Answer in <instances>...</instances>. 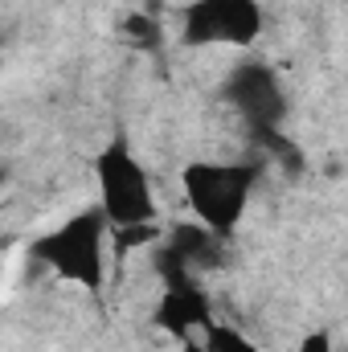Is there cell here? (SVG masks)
Masks as SVG:
<instances>
[{"label":"cell","mask_w":348,"mask_h":352,"mask_svg":"<svg viewBox=\"0 0 348 352\" xmlns=\"http://www.w3.org/2000/svg\"><path fill=\"white\" fill-rule=\"evenodd\" d=\"M184 197L197 213L201 226H209L213 234L230 238L238 230V221L246 217L250 192L259 184L254 164H226V160H197L184 168Z\"/></svg>","instance_id":"6da1fadb"},{"label":"cell","mask_w":348,"mask_h":352,"mask_svg":"<svg viewBox=\"0 0 348 352\" xmlns=\"http://www.w3.org/2000/svg\"><path fill=\"white\" fill-rule=\"evenodd\" d=\"M180 352H209V349H205V340L201 344L197 340H180Z\"/></svg>","instance_id":"8fae6325"},{"label":"cell","mask_w":348,"mask_h":352,"mask_svg":"<svg viewBox=\"0 0 348 352\" xmlns=\"http://www.w3.org/2000/svg\"><path fill=\"white\" fill-rule=\"evenodd\" d=\"M156 328H164L176 340H193V332H209L213 328V311H209V299L205 291L197 287V278H184V283H168L160 303H156Z\"/></svg>","instance_id":"8992f818"},{"label":"cell","mask_w":348,"mask_h":352,"mask_svg":"<svg viewBox=\"0 0 348 352\" xmlns=\"http://www.w3.org/2000/svg\"><path fill=\"white\" fill-rule=\"evenodd\" d=\"M123 29H127V37H131L140 50H152V45L160 41V25H156L152 16H144V12H131V16L123 21Z\"/></svg>","instance_id":"9c48e42d"},{"label":"cell","mask_w":348,"mask_h":352,"mask_svg":"<svg viewBox=\"0 0 348 352\" xmlns=\"http://www.w3.org/2000/svg\"><path fill=\"white\" fill-rule=\"evenodd\" d=\"M180 37L184 45H254L262 37V0H193Z\"/></svg>","instance_id":"5b68a950"},{"label":"cell","mask_w":348,"mask_h":352,"mask_svg":"<svg viewBox=\"0 0 348 352\" xmlns=\"http://www.w3.org/2000/svg\"><path fill=\"white\" fill-rule=\"evenodd\" d=\"M205 349L209 352H259L242 332H234V328H217V324L205 332Z\"/></svg>","instance_id":"ba28073f"},{"label":"cell","mask_w":348,"mask_h":352,"mask_svg":"<svg viewBox=\"0 0 348 352\" xmlns=\"http://www.w3.org/2000/svg\"><path fill=\"white\" fill-rule=\"evenodd\" d=\"M295 352H332V336L328 332H307Z\"/></svg>","instance_id":"30bf717a"},{"label":"cell","mask_w":348,"mask_h":352,"mask_svg":"<svg viewBox=\"0 0 348 352\" xmlns=\"http://www.w3.org/2000/svg\"><path fill=\"white\" fill-rule=\"evenodd\" d=\"M98 205L107 213V221L115 230H131V226H152L156 221V197H152V180L144 173L140 156L131 152L127 140H111L98 160Z\"/></svg>","instance_id":"3957f363"},{"label":"cell","mask_w":348,"mask_h":352,"mask_svg":"<svg viewBox=\"0 0 348 352\" xmlns=\"http://www.w3.org/2000/svg\"><path fill=\"white\" fill-rule=\"evenodd\" d=\"M221 98L230 102V111L238 119H246V127L259 135V140H270L279 135L283 119H287V90L274 78L270 66L262 62H242L226 74L221 82Z\"/></svg>","instance_id":"277c9868"},{"label":"cell","mask_w":348,"mask_h":352,"mask_svg":"<svg viewBox=\"0 0 348 352\" xmlns=\"http://www.w3.org/2000/svg\"><path fill=\"white\" fill-rule=\"evenodd\" d=\"M107 230H111V221H107L102 205H94V209H83V213L66 217L58 230L41 234L29 246V254L37 263H45L54 274H62V278H70V283H78L87 291H98L102 287V246H107Z\"/></svg>","instance_id":"7a4b0ae2"},{"label":"cell","mask_w":348,"mask_h":352,"mask_svg":"<svg viewBox=\"0 0 348 352\" xmlns=\"http://www.w3.org/2000/svg\"><path fill=\"white\" fill-rule=\"evenodd\" d=\"M168 250H173L180 263L188 266L193 274H205V270H217V266L226 263V238L221 234H213L209 226H201V221H184V226H176L168 238H160Z\"/></svg>","instance_id":"52a82bcc"}]
</instances>
